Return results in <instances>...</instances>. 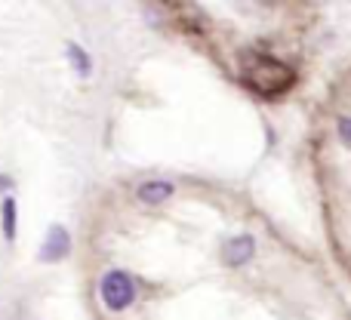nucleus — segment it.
Returning <instances> with one entry per match:
<instances>
[{"label":"nucleus","instance_id":"0eeeda50","mask_svg":"<svg viewBox=\"0 0 351 320\" xmlns=\"http://www.w3.org/2000/svg\"><path fill=\"white\" fill-rule=\"evenodd\" d=\"M65 53H68V62L74 65V71H77L80 77H90V74H93V59H90V53H86L80 43H74V40L65 47Z\"/></svg>","mask_w":351,"mask_h":320},{"label":"nucleus","instance_id":"39448f33","mask_svg":"<svg viewBox=\"0 0 351 320\" xmlns=\"http://www.w3.org/2000/svg\"><path fill=\"white\" fill-rule=\"evenodd\" d=\"M71 253V234H68L65 225H49L47 237H43V247H40V262H62L65 256Z\"/></svg>","mask_w":351,"mask_h":320},{"label":"nucleus","instance_id":"20e7f679","mask_svg":"<svg viewBox=\"0 0 351 320\" xmlns=\"http://www.w3.org/2000/svg\"><path fill=\"white\" fill-rule=\"evenodd\" d=\"M256 237L250 234V231H241V234L228 237V241L222 243V259L228 268H243L250 265V262L256 259Z\"/></svg>","mask_w":351,"mask_h":320},{"label":"nucleus","instance_id":"6e6552de","mask_svg":"<svg viewBox=\"0 0 351 320\" xmlns=\"http://www.w3.org/2000/svg\"><path fill=\"white\" fill-rule=\"evenodd\" d=\"M0 222H3L6 241H12L16 237V200L12 197H3V204H0Z\"/></svg>","mask_w":351,"mask_h":320},{"label":"nucleus","instance_id":"f257e3e1","mask_svg":"<svg viewBox=\"0 0 351 320\" xmlns=\"http://www.w3.org/2000/svg\"><path fill=\"white\" fill-rule=\"evenodd\" d=\"M327 179L333 200V225L339 237V253L351 271V71L330 105L327 123Z\"/></svg>","mask_w":351,"mask_h":320},{"label":"nucleus","instance_id":"423d86ee","mask_svg":"<svg viewBox=\"0 0 351 320\" xmlns=\"http://www.w3.org/2000/svg\"><path fill=\"white\" fill-rule=\"evenodd\" d=\"M139 200L142 204H148V206H158V204H164L167 197L173 194V182H167V179H152V182H142L139 185Z\"/></svg>","mask_w":351,"mask_h":320},{"label":"nucleus","instance_id":"1a4fd4ad","mask_svg":"<svg viewBox=\"0 0 351 320\" xmlns=\"http://www.w3.org/2000/svg\"><path fill=\"white\" fill-rule=\"evenodd\" d=\"M10 188H12V179L6 173H0V191H10Z\"/></svg>","mask_w":351,"mask_h":320},{"label":"nucleus","instance_id":"7ed1b4c3","mask_svg":"<svg viewBox=\"0 0 351 320\" xmlns=\"http://www.w3.org/2000/svg\"><path fill=\"white\" fill-rule=\"evenodd\" d=\"M99 293H102L105 308L123 311V308H130V305H133V299H136V284H133V278H130L127 271L114 268V271H108V274L102 278V284H99Z\"/></svg>","mask_w":351,"mask_h":320},{"label":"nucleus","instance_id":"f03ea898","mask_svg":"<svg viewBox=\"0 0 351 320\" xmlns=\"http://www.w3.org/2000/svg\"><path fill=\"white\" fill-rule=\"evenodd\" d=\"M241 77L262 96H284L296 86V68L265 53H247L241 59Z\"/></svg>","mask_w":351,"mask_h":320}]
</instances>
